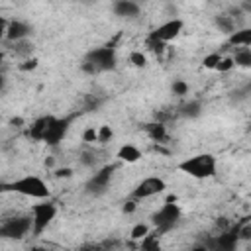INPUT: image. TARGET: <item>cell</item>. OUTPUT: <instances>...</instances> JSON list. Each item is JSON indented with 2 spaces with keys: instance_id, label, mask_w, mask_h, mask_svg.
<instances>
[{
  "instance_id": "obj_12",
  "label": "cell",
  "mask_w": 251,
  "mask_h": 251,
  "mask_svg": "<svg viewBox=\"0 0 251 251\" xmlns=\"http://www.w3.org/2000/svg\"><path fill=\"white\" fill-rule=\"evenodd\" d=\"M112 173H114V167H112V165H104V167L96 169V173L90 176V180H88V184H86L88 192H94V194L104 192V190L108 188V184H110Z\"/></svg>"
},
{
  "instance_id": "obj_16",
  "label": "cell",
  "mask_w": 251,
  "mask_h": 251,
  "mask_svg": "<svg viewBox=\"0 0 251 251\" xmlns=\"http://www.w3.org/2000/svg\"><path fill=\"white\" fill-rule=\"evenodd\" d=\"M214 24H216V27H218L222 33H226L227 37L237 29L235 18L229 16V14H220V16H216V18H214Z\"/></svg>"
},
{
  "instance_id": "obj_18",
  "label": "cell",
  "mask_w": 251,
  "mask_h": 251,
  "mask_svg": "<svg viewBox=\"0 0 251 251\" xmlns=\"http://www.w3.org/2000/svg\"><path fill=\"white\" fill-rule=\"evenodd\" d=\"M145 131H147V135H149L153 141H157V143H163V141L167 139V127H165L163 122H151V124H147V126H145Z\"/></svg>"
},
{
  "instance_id": "obj_23",
  "label": "cell",
  "mask_w": 251,
  "mask_h": 251,
  "mask_svg": "<svg viewBox=\"0 0 251 251\" xmlns=\"http://www.w3.org/2000/svg\"><path fill=\"white\" fill-rule=\"evenodd\" d=\"M188 90H190V86H188V82L182 80V78H176V80H173V84H171V92H173L175 96H186Z\"/></svg>"
},
{
  "instance_id": "obj_30",
  "label": "cell",
  "mask_w": 251,
  "mask_h": 251,
  "mask_svg": "<svg viewBox=\"0 0 251 251\" xmlns=\"http://www.w3.org/2000/svg\"><path fill=\"white\" fill-rule=\"evenodd\" d=\"M80 161H82V165H86V167H94V165H96V151H84Z\"/></svg>"
},
{
  "instance_id": "obj_21",
  "label": "cell",
  "mask_w": 251,
  "mask_h": 251,
  "mask_svg": "<svg viewBox=\"0 0 251 251\" xmlns=\"http://www.w3.org/2000/svg\"><path fill=\"white\" fill-rule=\"evenodd\" d=\"M149 233H151V227H149L147 224H143V222H137V224L131 227V231H129L131 239H135V241H141V239H145Z\"/></svg>"
},
{
  "instance_id": "obj_14",
  "label": "cell",
  "mask_w": 251,
  "mask_h": 251,
  "mask_svg": "<svg viewBox=\"0 0 251 251\" xmlns=\"http://www.w3.org/2000/svg\"><path fill=\"white\" fill-rule=\"evenodd\" d=\"M227 43L233 49H251V27H237L227 37Z\"/></svg>"
},
{
  "instance_id": "obj_19",
  "label": "cell",
  "mask_w": 251,
  "mask_h": 251,
  "mask_svg": "<svg viewBox=\"0 0 251 251\" xmlns=\"http://www.w3.org/2000/svg\"><path fill=\"white\" fill-rule=\"evenodd\" d=\"M231 57H233L235 67L251 69V49H235V53Z\"/></svg>"
},
{
  "instance_id": "obj_10",
  "label": "cell",
  "mask_w": 251,
  "mask_h": 251,
  "mask_svg": "<svg viewBox=\"0 0 251 251\" xmlns=\"http://www.w3.org/2000/svg\"><path fill=\"white\" fill-rule=\"evenodd\" d=\"M4 35L10 43H18V41H25L31 35V25L24 20H10L4 27Z\"/></svg>"
},
{
  "instance_id": "obj_5",
  "label": "cell",
  "mask_w": 251,
  "mask_h": 251,
  "mask_svg": "<svg viewBox=\"0 0 251 251\" xmlns=\"http://www.w3.org/2000/svg\"><path fill=\"white\" fill-rule=\"evenodd\" d=\"M29 216H31V222H33V235H39V233H43V231L51 226V222L55 220V216H57V206H55V202H51V200H39L37 204L31 206Z\"/></svg>"
},
{
  "instance_id": "obj_36",
  "label": "cell",
  "mask_w": 251,
  "mask_h": 251,
  "mask_svg": "<svg viewBox=\"0 0 251 251\" xmlns=\"http://www.w3.org/2000/svg\"><path fill=\"white\" fill-rule=\"evenodd\" d=\"M29 251H47V249H45V247H39V245H33Z\"/></svg>"
},
{
  "instance_id": "obj_2",
  "label": "cell",
  "mask_w": 251,
  "mask_h": 251,
  "mask_svg": "<svg viewBox=\"0 0 251 251\" xmlns=\"http://www.w3.org/2000/svg\"><path fill=\"white\" fill-rule=\"evenodd\" d=\"M4 190H12L16 194H22L31 200H49L51 190L49 184L39 176V175H24L20 178H14L12 182L4 184Z\"/></svg>"
},
{
  "instance_id": "obj_11",
  "label": "cell",
  "mask_w": 251,
  "mask_h": 251,
  "mask_svg": "<svg viewBox=\"0 0 251 251\" xmlns=\"http://www.w3.org/2000/svg\"><path fill=\"white\" fill-rule=\"evenodd\" d=\"M69 124H71L69 118H53L49 127H47V133H45L43 141L47 145H57L59 141H63V137L69 131Z\"/></svg>"
},
{
  "instance_id": "obj_27",
  "label": "cell",
  "mask_w": 251,
  "mask_h": 251,
  "mask_svg": "<svg viewBox=\"0 0 251 251\" xmlns=\"http://www.w3.org/2000/svg\"><path fill=\"white\" fill-rule=\"evenodd\" d=\"M237 237H239V241H249L251 243V222H245L237 227Z\"/></svg>"
},
{
  "instance_id": "obj_13",
  "label": "cell",
  "mask_w": 251,
  "mask_h": 251,
  "mask_svg": "<svg viewBox=\"0 0 251 251\" xmlns=\"http://www.w3.org/2000/svg\"><path fill=\"white\" fill-rule=\"evenodd\" d=\"M112 12L118 18H126V20H133L141 14V6L133 0H118L112 4Z\"/></svg>"
},
{
  "instance_id": "obj_1",
  "label": "cell",
  "mask_w": 251,
  "mask_h": 251,
  "mask_svg": "<svg viewBox=\"0 0 251 251\" xmlns=\"http://www.w3.org/2000/svg\"><path fill=\"white\" fill-rule=\"evenodd\" d=\"M176 169L180 173L188 175L190 178L206 180V178L216 176V173H218V159L212 153H196L192 157L182 159Z\"/></svg>"
},
{
  "instance_id": "obj_31",
  "label": "cell",
  "mask_w": 251,
  "mask_h": 251,
  "mask_svg": "<svg viewBox=\"0 0 251 251\" xmlns=\"http://www.w3.org/2000/svg\"><path fill=\"white\" fill-rule=\"evenodd\" d=\"M35 67H37V59L35 57H29L24 63H20V71H33Z\"/></svg>"
},
{
  "instance_id": "obj_20",
  "label": "cell",
  "mask_w": 251,
  "mask_h": 251,
  "mask_svg": "<svg viewBox=\"0 0 251 251\" xmlns=\"http://www.w3.org/2000/svg\"><path fill=\"white\" fill-rule=\"evenodd\" d=\"M182 116L186 118H198L202 114V102L200 100H188L186 104H182Z\"/></svg>"
},
{
  "instance_id": "obj_7",
  "label": "cell",
  "mask_w": 251,
  "mask_h": 251,
  "mask_svg": "<svg viewBox=\"0 0 251 251\" xmlns=\"http://www.w3.org/2000/svg\"><path fill=\"white\" fill-rule=\"evenodd\" d=\"M167 190V182L161 178V176H145L137 182V186L133 188L131 196L133 200H147V198H153L157 194H163Z\"/></svg>"
},
{
  "instance_id": "obj_33",
  "label": "cell",
  "mask_w": 251,
  "mask_h": 251,
  "mask_svg": "<svg viewBox=\"0 0 251 251\" xmlns=\"http://www.w3.org/2000/svg\"><path fill=\"white\" fill-rule=\"evenodd\" d=\"M135 208H137L135 200H127V202L124 204V212H126V214H131V212H135Z\"/></svg>"
},
{
  "instance_id": "obj_37",
  "label": "cell",
  "mask_w": 251,
  "mask_h": 251,
  "mask_svg": "<svg viewBox=\"0 0 251 251\" xmlns=\"http://www.w3.org/2000/svg\"><path fill=\"white\" fill-rule=\"evenodd\" d=\"M249 129H251V120H249Z\"/></svg>"
},
{
  "instance_id": "obj_3",
  "label": "cell",
  "mask_w": 251,
  "mask_h": 251,
  "mask_svg": "<svg viewBox=\"0 0 251 251\" xmlns=\"http://www.w3.org/2000/svg\"><path fill=\"white\" fill-rule=\"evenodd\" d=\"M116 63H118V59H116V51L112 47H96L84 57L80 69L86 75H96V73L116 69Z\"/></svg>"
},
{
  "instance_id": "obj_34",
  "label": "cell",
  "mask_w": 251,
  "mask_h": 251,
  "mask_svg": "<svg viewBox=\"0 0 251 251\" xmlns=\"http://www.w3.org/2000/svg\"><path fill=\"white\" fill-rule=\"evenodd\" d=\"M239 10H241V14H251V0L239 2Z\"/></svg>"
},
{
  "instance_id": "obj_15",
  "label": "cell",
  "mask_w": 251,
  "mask_h": 251,
  "mask_svg": "<svg viewBox=\"0 0 251 251\" xmlns=\"http://www.w3.org/2000/svg\"><path fill=\"white\" fill-rule=\"evenodd\" d=\"M116 157L122 161V163H137L141 157H143V153H141V149L137 147V145H133V143H124V145H120V149L116 151Z\"/></svg>"
},
{
  "instance_id": "obj_22",
  "label": "cell",
  "mask_w": 251,
  "mask_h": 251,
  "mask_svg": "<svg viewBox=\"0 0 251 251\" xmlns=\"http://www.w3.org/2000/svg\"><path fill=\"white\" fill-rule=\"evenodd\" d=\"M141 243V251H161V245H159V239H157V233H149L145 239L139 241Z\"/></svg>"
},
{
  "instance_id": "obj_24",
  "label": "cell",
  "mask_w": 251,
  "mask_h": 251,
  "mask_svg": "<svg viewBox=\"0 0 251 251\" xmlns=\"http://www.w3.org/2000/svg\"><path fill=\"white\" fill-rule=\"evenodd\" d=\"M129 63H131L133 67H137V69H143V67L147 65V55H145L143 51L135 49V51L129 53Z\"/></svg>"
},
{
  "instance_id": "obj_4",
  "label": "cell",
  "mask_w": 251,
  "mask_h": 251,
  "mask_svg": "<svg viewBox=\"0 0 251 251\" xmlns=\"http://www.w3.org/2000/svg\"><path fill=\"white\" fill-rule=\"evenodd\" d=\"M180 216H182L180 206L175 204L173 200H169V202H165L161 208H157V210L153 212V216H151V226H153L155 233L161 235V233L171 231V229L178 224Z\"/></svg>"
},
{
  "instance_id": "obj_17",
  "label": "cell",
  "mask_w": 251,
  "mask_h": 251,
  "mask_svg": "<svg viewBox=\"0 0 251 251\" xmlns=\"http://www.w3.org/2000/svg\"><path fill=\"white\" fill-rule=\"evenodd\" d=\"M51 120H53V116H43V118L35 120V122L31 124V127H29V135H31L33 139L43 141V137H45V133H47V127H49Z\"/></svg>"
},
{
  "instance_id": "obj_32",
  "label": "cell",
  "mask_w": 251,
  "mask_h": 251,
  "mask_svg": "<svg viewBox=\"0 0 251 251\" xmlns=\"http://www.w3.org/2000/svg\"><path fill=\"white\" fill-rule=\"evenodd\" d=\"M55 175H57L59 178H69V176H73V169H71V167H59V169L55 171Z\"/></svg>"
},
{
  "instance_id": "obj_25",
  "label": "cell",
  "mask_w": 251,
  "mask_h": 251,
  "mask_svg": "<svg viewBox=\"0 0 251 251\" xmlns=\"http://www.w3.org/2000/svg\"><path fill=\"white\" fill-rule=\"evenodd\" d=\"M222 53H208L206 57H204V61H202V65L206 67V69H214L216 71V67H218V63L222 61Z\"/></svg>"
},
{
  "instance_id": "obj_6",
  "label": "cell",
  "mask_w": 251,
  "mask_h": 251,
  "mask_svg": "<svg viewBox=\"0 0 251 251\" xmlns=\"http://www.w3.org/2000/svg\"><path fill=\"white\" fill-rule=\"evenodd\" d=\"M27 233H33L31 216H14L2 222L0 237L4 239H24Z\"/></svg>"
},
{
  "instance_id": "obj_26",
  "label": "cell",
  "mask_w": 251,
  "mask_h": 251,
  "mask_svg": "<svg viewBox=\"0 0 251 251\" xmlns=\"http://www.w3.org/2000/svg\"><path fill=\"white\" fill-rule=\"evenodd\" d=\"M82 141H84V143H88V145L98 143V127H94V126L86 127V129L82 131Z\"/></svg>"
},
{
  "instance_id": "obj_28",
  "label": "cell",
  "mask_w": 251,
  "mask_h": 251,
  "mask_svg": "<svg viewBox=\"0 0 251 251\" xmlns=\"http://www.w3.org/2000/svg\"><path fill=\"white\" fill-rule=\"evenodd\" d=\"M114 137V131L110 126H100L98 127V143H108Z\"/></svg>"
},
{
  "instance_id": "obj_35",
  "label": "cell",
  "mask_w": 251,
  "mask_h": 251,
  "mask_svg": "<svg viewBox=\"0 0 251 251\" xmlns=\"http://www.w3.org/2000/svg\"><path fill=\"white\" fill-rule=\"evenodd\" d=\"M190 251H210V249H208V245H206V243H200V245H194Z\"/></svg>"
},
{
  "instance_id": "obj_29",
  "label": "cell",
  "mask_w": 251,
  "mask_h": 251,
  "mask_svg": "<svg viewBox=\"0 0 251 251\" xmlns=\"http://www.w3.org/2000/svg\"><path fill=\"white\" fill-rule=\"evenodd\" d=\"M233 67H235V63H233V57H222V61L218 63L216 71H218V73H227V71H231Z\"/></svg>"
},
{
  "instance_id": "obj_9",
  "label": "cell",
  "mask_w": 251,
  "mask_h": 251,
  "mask_svg": "<svg viewBox=\"0 0 251 251\" xmlns=\"http://www.w3.org/2000/svg\"><path fill=\"white\" fill-rule=\"evenodd\" d=\"M237 243H239V237H237V227H235L229 231H222L220 235L212 237L206 245L210 251H235Z\"/></svg>"
},
{
  "instance_id": "obj_8",
  "label": "cell",
  "mask_w": 251,
  "mask_h": 251,
  "mask_svg": "<svg viewBox=\"0 0 251 251\" xmlns=\"http://www.w3.org/2000/svg\"><path fill=\"white\" fill-rule=\"evenodd\" d=\"M182 27H184V22H182L180 18H171V20L163 22L161 25H157L149 35H151L153 39H157V41H161V43L167 45L169 41H173V39H176V37L180 35Z\"/></svg>"
}]
</instances>
